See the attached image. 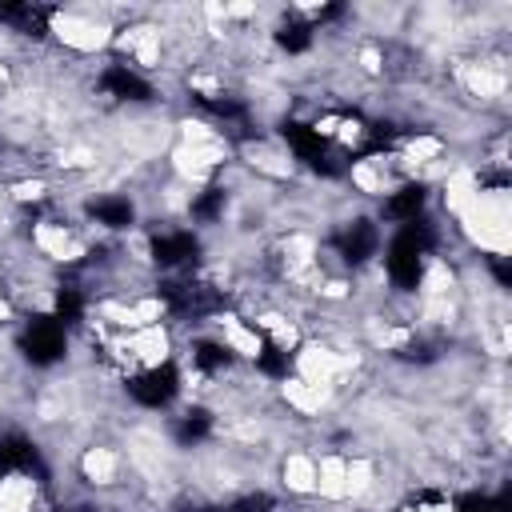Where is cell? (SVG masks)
I'll return each mask as SVG.
<instances>
[{
  "label": "cell",
  "mask_w": 512,
  "mask_h": 512,
  "mask_svg": "<svg viewBox=\"0 0 512 512\" xmlns=\"http://www.w3.org/2000/svg\"><path fill=\"white\" fill-rule=\"evenodd\" d=\"M44 500V476L28 468L0 472V512H40Z\"/></svg>",
  "instance_id": "cell-1"
}]
</instances>
